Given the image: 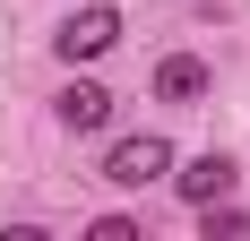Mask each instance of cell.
Returning a JSON list of instances; mask_svg holds the SVG:
<instances>
[{
	"instance_id": "6da1fadb",
	"label": "cell",
	"mask_w": 250,
	"mask_h": 241,
	"mask_svg": "<svg viewBox=\"0 0 250 241\" xmlns=\"http://www.w3.org/2000/svg\"><path fill=\"white\" fill-rule=\"evenodd\" d=\"M164 172H173V138L138 129V138H112V146H104L95 181H112V190H147V181H164Z\"/></svg>"
},
{
	"instance_id": "7a4b0ae2",
	"label": "cell",
	"mask_w": 250,
	"mask_h": 241,
	"mask_svg": "<svg viewBox=\"0 0 250 241\" xmlns=\"http://www.w3.org/2000/svg\"><path fill=\"white\" fill-rule=\"evenodd\" d=\"M121 43V9H78V18H61L52 26V52H61V60H104V52Z\"/></svg>"
},
{
	"instance_id": "3957f363",
	"label": "cell",
	"mask_w": 250,
	"mask_h": 241,
	"mask_svg": "<svg viewBox=\"0 0 250 241\" xmlns=\"http://www.w3.org/2000/svg\"><path fill=\"white\" fill-rule=\"evenodd\" d=\"M173 164H181V155H173ZM164 181H173V190L190 198V207H207V198H233L242 164H233L225 146H207V155H190V164H181V172H164Z\"/></svg>"
},
{
	"instance_id": "277c9868",
	"label": "cell",
	"mask_w": 250,
	"mask_h": 241,
	"mask_svg": "<svg viewBox=\"0 0 250 241\" xmlns=\"http://www.w3.org/2000/svg\"><path fill=\"white\" fill-rule=\"evenodd\" d=\"M52 112H61V129H78V138H86V129H104V120H112V86H95V78H69V86L52 95Z\"/></svg>"
},
{
	"instance_id": "5b68a950",
	"label": "cell",
	"mask_w": 250,
	"mask_h": 241,
	"mask_svg": "<svg viewBox=\"0 0 250 241\" xmlns=\"http://www.w3.org/2000/svg\"><path fill=\"white\" fill-rule=\"evenodd\" d=\"M207 86H216V69H207L199 52H164V60H155V95L164 103H199Z\"/></svg>"
},
{
	"instance_id": "8992f818",
	"label": "cell",
	"mask_w": 250,
	"mask_h": 241,
	"mask_svg": "<svg viewBox=\"0 0 250 241\" xmlns=\"http://www.w3.org/2000/svg\"><path fill=\"white\" fill-rule=\"evenodd\" d=\"M199 224H207V241H233V233H250V216L233 207V198H207V207H199Z\"/></svg>"
}]
</instances>
